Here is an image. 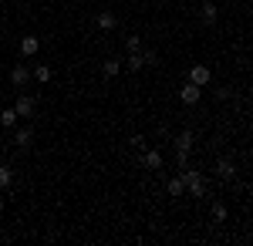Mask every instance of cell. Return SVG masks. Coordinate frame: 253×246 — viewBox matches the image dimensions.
I'll use <instances>...</instances> for the list:
<instances>
[{"label": "cell", "instance_id": "1", "mask_svg": "<svg viewBox=\"0 0 253 246\" xmlns=\"http://www.w3.org/2000/svg\"><path fill=\"white\" fill-rule=\"evenodd\" d=\"M179 175H182L186 189L193 192L196 199H203V196H206V186H203V172H199V169H189V165H186V169L179 172Z\"/></svg>", "mask_w": 253, "mask_h": 246}, {"label": "cell", "instance_id": "2", "mask_svg": "<svg viewBox=\"0 0 253 246\" xmlns=\"http://www.w3.org/2000/svg\"><path fill=\"white\" fill-rule=\"evenodd\" d=\"M179 98H182V105H196V101L203 98V88L193 84V81H186V84L179 88Z\"/></svg>", "mask_w": 253, "mask_h": 246}, {"label": "cell", "instance_id": "3", "mask_svg": "<svg viewBox=\"0 0 253 246\" xmlns=\"http://www.w3.org/2000/svg\"><path fill=\"white\" fill-rule=\"evenodd\" d=\"M34 108H38V101H34L31 95H17V105H14L17 118H31V115H34Z\"/></svg>", "mask_w": 253, "mask_h": 246}, {"label": "cell", "instance_id": "4", "mask_svg": "<svg viewBox=\"0 0 253 246\" xmlns=\"http://www.w3.org/2000/svg\"><path fill=\"white\" fill-rule=\"evenodd\" d=\"M27 81H31V68H24V64H17V68L10 71V84H14V88L20 91V88H24Z\"/></svg>", "mask_w": 253, "mask_h": 246}, {"label": "cell", "instance_id": "5", "mask_svg": "<svg viewBox=\"0 0 253 246\" xmlns=\"http://www.w3.org/2000/svg\"><path fill=\"white\" fill-rule=\"evenodd\" d=\"M189 81H193V84H199V88H206V84H210V68H203V64L189 68Z\"/></svg>", "mask_w": 253, "mask_h": 246}, {"label": "cell", "instance_id": "6", "mask_svg": "<svg viewBox=\"0 0 253 246\" xmlns=\"http://www.w3.org/2000/svg\"><path fill=\"white\" fill-rule=\"evenodd\" d=\"M41 51V41L34 38V34H27V38H20V54L24 57H34Z\"/></svg>", "mask_w": 253, "mask_h": 246}, {"label": "cell", "instance_id": "7", "mask_svg": "<svg viewBox=\"0 0 253 246\" xmlns=\"http://www.w3.org/2000/svg\"><path fill=\"white\" fill-rule=\"evenodd\" d=\"M175 152H186V155L193 152V132L189 128H182V132L175 135Z\"/></svg>", "mask_w": 253, "mask_h": 246}, {"label": "cell", "instance_id": "8", "mask_svg": "<svg viewBox=\"0 0 253 246\" xmlns=\"http://www.w3.org/2000/svg\"><path fill=\"white\" fill-rule=\"evenodd\" d=\"M14 145H17V149H31V145H34V132H31V128H17V132H14Z\"/></svg>", "mask_w": 253, "mask_h": 246}, {"label": "cell", "instance_id": "9", "mask_svg": "<svg viewBox=\"0 0 253 246\" xmlns=\"http://www.w3.org/2000/svg\"><path fill=\"white\" fill-rule=\"evenodd\" d=\"M216 17H219V10H216V3H203V10H199V20L206 24V27H213Z\"/></svg>", "mask_w": 253, "mask_h": 246}, {"label": "cell", "instance_id": "10", "mask_svg": "<svg viewBox=\"0 0 253 246\" xmlns=\"http://www.w3.org/2000/svg\"><path fill=\"white\" fill-rule=\"evenodd\" d=\"M233 159H219V162H216V175H219V179H226V182H230V179H233Z\"/></svg>", "mask_w": 253, "mask_h": 246}, {"label": "cell", "instance_id": "11", "mask_svg": "<svg viewBox=\"0 0 253 246\" xmlns=\"http://www.w3.org/2000/svg\"><path fill=\"white\" fill-rule=\"evenodd\" d=\"M98 27H101V31H115V27H118V17L112 14V10H105V14H98Z\"/></svg>", "mask_w": 253, "mask_h": 246}, {"label": "cell", "instance_id": "12", "mask_svg": "<svg viewBox=\"0 0 253 246\" xmlns=\"http://www.w3.org/2000/svg\"><path fill=\"white\" fill-rule=\"evenodd\" d=\"M31 78H34V81H41V84H47V81L54 78V71H51L47 64H41V68H31Z\"/></svg>", "mask_w": 253, "mask_h": 246}, {"label": "cell", "instance_id": "13", "mask_svg": "<svg viewBox=\"0 0 253 246\" xmlns=\"http://www.w3.org/2000/svg\"><path fill=\"white\" fill-rule=\"evenodd\" d=\"M118 71H122V61H118V57H108V61L101 64V75L105 78H115Z\"/></svg>", "mask_w": 253, "mask_h": 246}, {"label": "cell", "instance_id": "14", "mask_svg": "<svg viewBox=\"0 0 253 246\" xmlns=\"http://www.w3.org/2000/svg\"><path fill=\"white\" fill-rule=\"evenodd\" d=\"M142 162H145V165H149L152 172H156V169H162V155H159L156 149H149V152H145V155H142Z\"/></svg>", "mask_w": 253, "mask_h": 246}, {"label": "cell", "instance_id": "15", "mask_svg": "<svg viewBox=\"0 0 253 246\" xmlns=\"http://www.w3.org/2000/svg\"><path fill=\"white\" fill-rule=\"evenodd\" d=\"M122 68H125V71H142V68H145V61H142V51H138V54H128V61H125Z\"/></svg>", "mask_w": 253, "mask_h": 246}, {"label": "cell", "instance_id": "16", "mask_svg": "<svg viewBox=\"0 0 253 246\" xmlns=\"http://www.w3.org/2000/svg\"><path fill=\"white\" fill-rule=\"evenodd\" d=\"M166 189H169V196H182V192H186V182H182V175H172Z\"/></svg>", "mask_w": 253, "mask_h": 246}, {"label": "cell", "instance_id": "17", "mask_svg": "<svg viewBox=\"0 0 253 246\" xmlns=\"http://www.w3.org/2000/svg\"><path fill=\"white\" fill-rule=\"evenodd\" d=\"M0 125L14 128V125H17V112H14V108H3V112H0Z\"/></svg>", "mask_w": 253, "mask_h": 246}, {"label": "cell", "instance_id": "18", "mask_svg": "<svg viewBox=\"0 0 253 246\" xmlns=\"http://www.w3.org/2000/svg\"><path fill=\"white\" fill-rule=\"evenodd\" d=\"M125 47H128V54H138V51H142V38H135V34H132V38L125 41Z\"/></svg>", "mask_w": 253, "mask_h": 246}, {"label": "cell", "instance_id": "19", "mask_svg": "<svg viewBox=\"0 0 253 246\" xmlns=\"http://www.w3.org/2000/svg\"><path fill=\"white\" fill-rule=\"evenodd\" d=\"M213 219H216V223L226 219V206H223V203H213Z\"/></svg>", "mask_w": 253, "mask_h": 246}, {"label": "cell", "instance_id": "20", "mask_svg": "<svg viewBox=\"0 0 253 246\" xmlns=\"http://www.w3.org/2000/svg\"><path fill=\"white\" fill-rule=\"evenodd\" d=\"M10 175H14V172H10L7 165H3V162H0V189H3V186H10Z\"/></svg>", "mask_w": 253, "mask_h": 246}, {"label": "cell", "instance_id": "21", "mask_svg": "<svg viewBox=\"0 0 253 246\" xmlns=\"http://www.w3.org/2000/svg\"><path fill=\"white\" fill-rule=\"evenodd\" d=\"M142 61H145L149 68H156V64H159V54H156V51H142Z\"/></svg>", "mask_w": 253, "mask_h": 246}, {"label": "cell", "instance_id": "22", "mask_svg": "<svg viewBox=\"0 0 253 246\" xmlns=\"http://www.w3.org/2000/svg\"><path fill=\"white\" fill-rule=\"evenodd\" d=\"M128 145H132V149H142V145H145V138H142V135H132V138H128Z\"/></svg>", "mask_w": 253, "mask_h": 246}, {"label": "cell", "instance_id": "23", "mask_svg": "<svg viewBox=\"0 0 253 246\" xmlns=\"http://www.w3.org/2000/svg\"><path fill=\"white\" fill-rule=\"evenodd\" d=\"M0 216H3V199H0Z\"/></svg>", "mask_w": 253, "mask_h": 246}, {"label": "cell", "instance_id": "24", "mask_svg": "<svg viewBox=\"0 0 253 246\" xmlns=\"http://www.w3.org/2000/svg\"><path fill=\"white\" fill-rule=\"evenodd\" d=\"M0 152H3V145H0Z\"/></svg>", "mask_w": 253, "mask_h": 246}]
</instances>
